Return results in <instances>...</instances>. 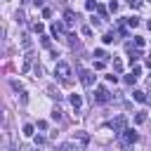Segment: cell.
I'll use <instances>...</instances> for the list:
<instances>
[{"instance_id": "4316f807", "label": "cell", "mask_w": 151, "mask_h": 151, "mask_svg": "<svg viewBox=\"0 0 151 151\" xmlns=\"http://www.w3.org/2000/svg\"><path fill=\"white\" fill-rule=\"evenodd\" d=\"M127 2H130V7H139V5H142L139 0H127Z\"/></svg>"}, {"instance_id": "6da1fadb", "label": "cell", "mask_w": 151, "mask_h": 151, "mask_svg": "<svg viewBox=\"0 0 151 151\" xmlns=\"http://www.w3.org/2000/svg\"><path fill=\"white\" fill-rule=\"evenodd\" d=\"M54 76L61 78V80H68V76H71V66H68L66 61H57V66H54Z\"/></svg>"}, {"instance_id": "484cf974", "label": "cell", "mask_w": 151, "mask_h": 151, "mask_svg": "<svg viewBox=\"0 0 151 151\" xmlns=\"http://www.w3.org/2000/svg\"><path fill=\"white\" fill-rule=\"evenodd\" d=\"M83 35H92V28L90 26H83Z\"/></svg>"}, {"instance_id": "44dd1931", "label": "cell", "mask_w": 151, "mask_h": 151, "mask_svg": "<svg viewBox=\"0 0 151 151\" xmlns=\"http://www.w3.org/2000/svg\"><path fill=\"white\" fill-rule=\"evenodd\" d=\"M40 42H42V47H50V38H47V35H42V38H40Z\"/></svg>"}, {"instance_id": "d6986e66", "label": "cell", "mask_w": 151, "mask_h": 151, "mask_svg": "<svg viewBox=\"0 0 151 151\" xmlns=\"http://www.w3.org/2000/svg\"><path fill=\"white\" fill-rule=\"evenodd\" d=\"M42 17H45V19H50V17H52V9H50V7H45V9H42Z\"/></svg>"}, {"instance_id": "9c48e42d", "label": "cell", "mask_w": 151, "mask_h": 151, "mask_svg": "<svg viewBox=\"0 0 151 151\" xmlns=\"http://www.w3.org/2000/svg\"><path fill=\"white\" fill-rule=\"evenodd\" d=\"M85 7H87L90 12H94V9L99 7V5H97V0H87V2H85Z\"/></svg>"}, {"instance_id": "5bb4252c", "label": "cell", "mask_w": 151, "mask_h": 151, "mask_svg": "<svg viewBox=\"0 0 151 151\" xmlns=\"http://www.w3.org/2000/svg\"><path fill=\"white\" fill-rule=\"evenodd\" d=\"M24 134L31 137V134H33V125H24Z\"/></svg>"}, {"instance_id": "5b68a950", "label": "cell", "mask_w": 151, "mask_h": 151, "mask_svg": "<svg viewBox=\"0 0 151 151\" xmlns=\"http://www.w3.org/2000/svg\"><path fill=\"white\" fill-rule=\"evenodd\" d=\"M76 19H78V14H76L73 9H66V12H64V26H66V28H71V26L76 24Z\"/></svg>"}, {"instance_id": "ac0fdd59", "label": "cell", "mask_w": 151, "mask_h": 151, "mask_svg": "<svg viewBox=\"0 0 151 151\" xmlns=\"http://www.w3.org/2000/svg\"><path fill=\"white\" fill-rule=\"evenodd\" d=\"M109 9H111V12H116V9H118V2H116V0H111V2H109Z\"/></svg>"}, {"instance_id": "7a4b0ae2", "label": "cell", "mask_w": 151, "mask_h": 151, "mask_svg": "<svg viewBox=\"0 0 151 151\" xmlns=\"http://www.w3.org/2000/svg\"><path fill=\"white\" fill-rule=\"evenodd\" d=\"M78 76H80V83H83L85 87H92V85H94V76H92V71L78 66Z\"/></svg>"}, {"instance_id": "8fae6325", "label": "cell", "mask_w": 151, "mask_h": 151, "mask_svg": "<svg viewBox=\"0 0 151 151\" xmlns=\"http://www.w3.org/2000/svg\"><path fill=\"white\" fill-rule=\"evenodd\" d=\"M144 120H146V113H144V111H139V113L134 116V123H144Z\"/></svg>"}, {"instance_id": "7402d4cb", "label": "cell", "mask_w": 151, "mask_h": 151, "mask_svg": "<svg viewBox=\"0 0 151 151\" xmlns=\"http://www.w3.org/2000/svg\"><path fill=\"white\" fill-rule=\"evenodd\" d=\"M94 57H99V59H104V57H106V52H104V50H94Z\"/></svg>"}, {"instance_id": "2e32d148", "label": "cell", "mask_w": 151, "mask_h": 151, "mask_svg": "<svg viewBox=\"0 0 151 151\" xmlns=\"http://www.w3.org/2000/svg\"><path fill=\"white\" fill-rule=\"evenodd\" d=\"M134 45H137V47H144V38H139V35H134Z\"/></svg>"}, {"instance_id": "603a6c76", "label": "cell", "mask_w": 151, "mask_h": 151, "mask_svg": "<svg viewBox=\"0 0 151 151\" xmlns=\"http://www.w3.org/2000/svg\"><path fill=\"white\" fill-rule=\"evenodd\" d=\"M113 71H123V64H120V61H118V59H116V61H113Z\"/></svg>"}, {"instance_id": "277c9868", "label": "cell", "mask_w": 151, "mask_h": 151, "mask_svg": "<svg viewBox=\"0 0 151 151\" xmlns=\"http://www.w3.org/2000/svg\"><path fill=\"white\" fill-rule=\"evenodd\" d=\"M109 99H111V94H109L106 87H97L94 90V104H106Z\"/></svg>"}, {"instance_id": "7c38bea8", "label": "cell", "mask_w": 151, "mask_h": 151, "mask_svg": "<svg viewBox=\"0 0 151 151\" xmlns=\"http://www.w3.org/2000/svg\"><path fill=\"white\" fill-rule=\"evenodd\" d=\"M61 33V24H52V35H59Z\"/></svg>"}, {"instance_id": "d4e9b609", "label": "cell", "mask_w": 151, "mask_h": 151, "mask_svg": "<svg viewBox=\"0 0 151 151\" xmlns=\"http://www.w3.org/2000/svg\"><path fill=\"white\" fill-rule=\"evenodd\" d=\"M52 120H61V111H59V109L52 113Z\"/></svg>"}, {"instance_id": "83f0119b", "label": "cell", "mask_w": 151, "mask_h": 151, "mask_svg": "<svg viewBox=\"0 0 151 151\" xmlns=\"http://www.w3.org/2000/svg\"><path fill=\"white\" fill-rule=\"evenodd\" d=\"M146 26H149V31H151V19H149V21H146Z\"/></svg>"}, {"instance_id": "ba28073f", "label": "cell", "mask_w": 151, "mask_h": 151, "mask_svg": "<svg viewBox=\"0 0 151 151\" xmlns=\"http://www.w3.org/2000/svg\"><path fill=\"white\" fill-rule=\"evenodd\" d=\"M71 104H73V106L78 109V106L83 104V99H80V94H71Z\"/></svg>"}, {"instance_id": "f1b7e54d", "label": "cell", "mask_w": 151, "mask_h": 151, "mask_svg": "<svg viewBox=\"0 0 151 151\" xmlns=\"http://www.w3.org/2000/svg\"><path fill=\"white\" fill-rule=\"evenodd\" d=\"M149 61H151V57H149Z\"/></svg>"}, {"instance_id": "cb8c5ba5", "label": "cell", "mask_w": 151, "mask_h": 151, "mask_svg": "<svg viewBox=\"0 0 151 151\" xmlns=\"http://www.w3.org/2000/svg\"><path fill=\"white\" fill-rule=\"evenodd\" d=\"M106 80H109V83H118V76H113V73H109V76H106Z\"/></svg>"}, {"instance_id": "8992f818", "label": "cell", "mask_w": 151, "mask_h": 151, "mask_svg": "<svg viewBox=\"0 0 151 151\" xmlns=\"http://www.w3.org/2000/svg\"><path fill=\"white\" fill-rule=\"evenodd\" d=\"M111 125H113V130H116V132H123V130H125V118H123V116H118Z\"/></svg>"}, {"instance_id": "52a82bcc", "label": "cell", "mask_w": 151, "mask_h": 151, "mask_svg": "<svg viewBox=\"0 0 151 151\" xmlns=\"http://www.w3.org/2000/svg\"><path fill=\"white\" fill-rule=\"evenodd\" d=\"M132 97H134V101H139V104H142V101H146V92H142V90H134V92H132Z\"/></svg>"}, {"instance_id": "3957f363", "label": "cell", "mask_w": 151, "mask_h": 151, "mask_svg": "<svg viewBox=\"0 0 151 151\" xmlns=\"http://www.w3.org/2000/svg\"><path fill=\"white\" fill-rule=\"evenodd\" d=\"M118 134H120V142H123L125 146H130V144H134V142H137V132H134V130H130V127H125V130H123V132H118Z\"/></svg>"}, {"instance_id": "e0dca14e", "label": "cell", "mask_w": 151, "mask_h": 151, "mask_svg": "<svg viewBox=\"0 0 151 151\" xmlns=\"http://www.w3.org/2000/svg\"><path fill=\"white\" fill-rule=\"evenodd\" d=\"M125 83H130V85H132V83H137V76H132V73H130V76H125Z\"/></svg>"}, {"instance_id": "ffe728a7", "label": "cell", "mask_w": 151, "mask_h": 151, "mask_svg": "<svg viewBox=\"0 0 151 151\" xmlns=\"http://www.w3.org/2000/svg\"><path fill=\"white\" fill-rule=\"evenodd\" d=\"M21 45H24V47H26V50H28V47H31V38H28V35H26V38H24V40H21Z\"/></svg>"}, {"instance_id": "9a60e30c", "label": "cell", "mask_w": 151, "mask_h": 151, "mask_svg": "<svg viewBox=\"0 0 151 151\" xmlns=\"http://www.w3.org/2000/svg\"><path fill=\"white\" fill-rule=\"evenodd\" d=\"M42 28H45V26H42L40 21H38V24H33V31H35V33H42Z\"/></svg>"}, {"instance_id": "30bf717a", "label": "cell", "mask_w": 151, "mask_h": 151, "mask_svg": "<svg viewBox=\"0 0 151 151\" xmlns=\"http://www.w3.org/2000/svg\"><path fill=\"white\" fill-rule=\"evenodd\" d=\"M101 40H104V45H111V42L116 40V35H113V33H106V35H104Z\"/></svg>"}, {"instance_id": "4fadbf2b", "label": "cell", "mask_w": 151, "mask_h": 151, "mask_svg": "<svg viewBox=\"0 0 151 151\" xmlns=\"http://www.w3.org/2000/svg\"><path fill=\"white\" fill-rule=\"evenodd\" d=\"M137 24H139V19H137V17H130V19H127V26H132V28H134Z\"/></svg>"}]
</instances>
